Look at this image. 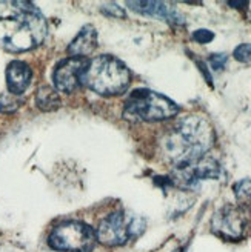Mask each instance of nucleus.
Instances as JSON below:
<instances>
[{"label":"nucleus","mask_w":251,"mask_h":252,"mask_svg":"<svg viewBox=\"0 0 251 252\" xmlns=\"http://www.w3.org/2000/svg\"><path fill=\"white\" fill-rule=\"evenodd\" d=\"M233 192L236 195L237 208L245 216H251V180H239L233 186Z\"/></svg>","instance_id":"ddd939ff"},{"label":"nucleus","mask_w":251,"mask_h":252,"mask_svg":"<svg viewBox=\"0 0 251 252\" xmlns=\"http://www.w3.org/2000/svg\"><path fill=\"white\" fill-rule=\"evenodd\" d=\"M131 72L119 59L112 56H99L90 60L82 85L100 95H119L128 90Z\"/></svg>","instance_id":"7ed1b4c3"},{"label":"nucleus","mask_w":251,"mask_h":252,"mask_svg":"<svg viewBox=\"0 0 251 252\" xmlns=\"http://www.w3.org/2000/svg\"><path fill=\"white\" fill-rule=\"evenodd\" d=\"M230 6H247V2H228Z\"/></svg>","instance_id":"aec40b11"},{"label":"nucleus","mask_w":251,"mask_h":252,"mask_svg":"<svg viewBox=\"0 0 251 252\" xmlns=\"http://www.w3.org/2000/svg\"><path fill=\"white\" fill-rule=\"evenodd\" d=\"M245 214L236 206H222L211 220V229L223 240L237 242L244 237L245 232Z\"/></svg>","instance_id":"6e6552de"},{"label":"nucleus","mask_w":251,"mask_h":252,"mask_svg":"<svg viewBox=\"0 0 251 252\" xmlns=\"http://www.w3.org/2000/svg\"><path fill=\"white\" fill-rule=\"evenodd\" d=\"M90 65L85 57H68L57 63L54 68L53 80L56 90L60 93H72L82 85V77Z\"/></svg>","instance_id":"1a4fd4ad"},{"label":"nucleus","mask_w":251,"mask_h":252,"mask_svg":"<svg viewBox=\"0 0 251 252\" xmlns=\"http://www.w3.org/2000/svg\"><path fill=\"white\" fill-rule=\"evenodd\" d=\"M210 63H211V68L215 71H220V69L225 68L227 56H225V54H213V56H210Z\"/></svg>","instance_id":"a211bd4d"},{"label":"nucleus","mask_w":251,"mask_h":252,"mask_svg":"<svg viewBox=\"0 0 251 252\" xmlns=\"http://www.w3.org/2000/svg\"><path fill=\"white\" fill-rule=\"evenodd\" d=\"M179 106L168 97L149 90H136L125 102L123 114L130 120L160 122L178 116Z\"/></svg>","instance_id":"20e7f679"},{"label":"nucleus","mask_w":251,"mask_h":252,"mask_svg":"<svg viewBox=\"0 0 251 252\" xmlns=\"http://www.w3.org/2000/svg\"><path fill=\"white\" fill-rule=\"evenodd\" d=\"M133 11L139 12L143 16L156 17V19H164L171 23H182L183 19L174 8L164 2H128L127 3Z\"/></svg>","instance_id":"9b49d317"},{"label":"nucleus","mask_w":251,"mask_h":252,"mask_svg":"<svg viewBox=\"0 0 251 252\" xmlns=\"http://www.w3.org/2000/svg\"><path fill=\"white\" fill-rule=\"evenodd\" d=\"M46 37L40 9L25 0H0V46L9 53H25Z\"/></svg>","instance_id":"f257e3e1"},{"label":"nucleus","mask_w":251,"mask_h":252,"mask_svg":"<svg viewBox=\"0 0 251 252\" xmlns=\"http://www.w3.org/2000/svg\"><path fill=\"white\" fill-rule=\"evenodd\" d=\"M234 59L239 60V62H244V63H250L251 62V43H244V45H239L233 53Z\"/></svg>","instance_id":"dca6fc26"},{"label":"nucleus","mask_w":251,"mask_h":252,"mask_svg":"<svg viewBox=\"0 0 251 252\" xmlns=\"http://www.w3.org/2000/svg\"><path fill=\"white\" fill-rule=\"evenodd\" d=\"M220 175V166L219 163L208 156H204L193 163H188L183 166L174 168L171 174V183L178 185L183 189L196 188L202 180L207 179H219Z\"/></svg>","instance_id":"0eeeda50"},{"label":"nucleus","mask_w":251,"mask_h":252,"mask_svg":"<svg viewBox=\"0 0 251 252\" xmlns=\"http://www.w3.org/2000/svg\"><path fill=\"white\" fill-rule=\"evenodd\" d=\"M145 221L142 219H131L125 212H112L100 221L96 231L97 240L107 246L125 245L131 237L142 232Z\"/></svg>","instance_id":"423d86ee"},{"label":"nucleus","mask_w":251,"mask_h":252,"mask_svg":"<svg viewBox=\"0 0 251 252\" xmlns=\"http://www.w3.org/2000/svg\"><path fill=\"white\" fill-rule=\"evenodd\" d=\"M33 77V71L25 62L14 60L6 68V85L11 94L20 95L27 91Z\"/></svg>","instance_id":"9d476101"},{"label":"nucleus","mask_w":251,"mask_h":252,"mask_svg":"<svg viewBox=\"0 0 251 252\" xmlns=\"http://www.w3.org/2000/svg\"><path fill=\"white\" fill-rule=\"evenodd\" d=\"M36 103L42 111H56L60 106V97L51 86H40L36 94Z\"/></svg>","instance_id":"4468645a"},{"label":"nucleus","mask_w":251,"mask_h":252,"mask_svg":"<svg viewBox=\"0 0 251 252\" xmlns=\"http://www.w3.org/2000/svg\"><path fill=\"white\" fill-rule=\"evenodd\" d=\"M102 12L107 16H114V17H125V12L120 6H117L116 3H107L104 8H102Z\"/></svg>","instance_id":"6ab92c4d"},{"label":"nucleus","mask_w":251,"mask_h":252,"mask_svg":"<svg viewBox=\"0 0 251 252\" xmlns=\"http://www.w3.org/2000/svg\"><path fill=\"white\" fill-rule=\"evenodd\" d=\"M215 142L210 123L202 117H186L179 120L162 140V149L174 168L202 158Z\"/></svg>","instance_id":"f03ea898"},{"label":"nucleus","mask_w":251,"mask_h":252,"mask_svg":"<svg viewBox=\"0 0 251 252\" xmlns=\"http://www.w3.org/2000/svg\"><path fill=\"white\" fill-rule=\"evenodd\" d=\"M97 45V32L93 25H85L80 30V32L76 35L70 46H68V54L71 57H85L94 51Z\"/></svg>","instance_id":"f8f14e48"},{"label":"nucleus","mask_w":251,"mask_h":252,"mask_svg":"<svg viewBox=\"0 0 251 252\" xmlns=\"http://www.w3.org/2000/svg\"><path fill=\"white\" fill-rule=\"evenodd\" d=\"M23 103L22 95H16L6 93L0 97V112H5V114H11V112H16Z\"/></svg>","instance_id":"2eb2a0df"},{"label":"nucleus","mask_w":251,"mask_h":252,"mask_svg":"<svg viewBox=\"0 0 251 252\" xmlns=\"http://www.w3.org/2000/svg\"><path fill=\"white\" fill-rule=\"evenodd\" d=\"M193 39L197 43H210L213 39H215V34H213L210 30H197L193 32Z\"/></svg>","instance_id":"f3484780"},{"label":"nucleus","mask_w":251,"mask_h":252,"mask_svg":"<svg viewBox=\"0 0 251 252\" xmlns=\"http://www.w3.org/2000/svg\"><path fill=\"white\" fill-rule=\"evenodd\" d=\"M96 242V231L90 224L77 220L57 224L48 238L49 246L62 252H90L94 249Z\"/></svg>","instance_id":"39448f33"}]
</instances>
